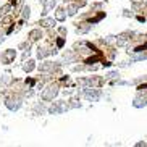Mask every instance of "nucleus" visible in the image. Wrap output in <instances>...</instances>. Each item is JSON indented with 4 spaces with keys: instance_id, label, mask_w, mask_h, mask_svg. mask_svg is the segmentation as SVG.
Returning <instances> with one entry per match:
<instances>
[{
    "instance_id": "nucleus-1",
    "label": "nucleus",
    "mask_w": 147,
    "mask_h": 147,
    "mask_svg": "<svg viewBox=\"0 0 147 147\" xmlns=\"http://www.w3.org/2000/svg\"><path fill=\"white\" fill-rule=\"evenodd\" d=\"M15 57H16V50H13V49H7V50H3V52H2L0 60H2V63H3V65H10V63H13Z\"/></svg>"
},
{
    "instance_id": "nucleus-2",
    "label": "nucleus",
    "mask_w": 147,
    "mask_h": 147,
    "mask_svg": "<svg viewBox=\"0 0 147 147\" xmlns=\"http://www.w3.org/2000/svg\"><path fill=\"white\" fill-rule=\"evenodd\" d=\"M58 94V86L57 84H50V86L42 92V99L44 100H53V97Z\"/></svg>"
},
{
    "instance_id": "nucleus-3",
    "label": "nucleus",
    "mask_w": 147,
    "mask_h": 147,
    "mask_svg": "<svg viewBox=\"0 0 147 147\" xmlns=\"http://www.w3.org/2000/svg\"><path fill=\"white\" fill-rule=\"evenodd\" d=\"M34 68H36V63H34V60L24 61V65H23V69H24L26 73H31V71H32Z\"/></svg>"
},
{
    "instance_id": "nucleus-4",
    "label": "nucleus",
    "mask_w": 147,
    "mask_h": 147,
    "mask_svg": "<svg viewBox=\"0 0 147 147\" xmlns=\"http://www.w3.org/2000/svg\"><path fill=\"white\" fill-rule=\"evenodd\" d=\"M3 40H5V32H3V29L0 28V44L3 42Z\"/></svg>"
}]
</instances>
